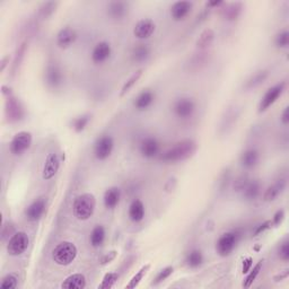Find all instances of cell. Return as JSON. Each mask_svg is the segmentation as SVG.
<instances>
[{
  "instance_id": "cell-1",
  "label": "cell",
  "mask_w": 289,
  "mask_h": 289,
  "mask_svg": "<svg viewBox=\"0 0 289 289\" xmlns=\"http://www.w3.org/2000/svg\"><path fill=\"white\" fill-rule=\"evenodd\" d=\"M197 150V144L195 140L185 139L178 141L171 148L159 155V159L165 163L182 162L194 156Z\"/></svg>"
},
{
  "instance_id": "cell-2",
  "label": "cell",
  "mask_w": 289,
  "mask_h": 289,
  "mask_svg": "<svg viewBox=\"0 0 289 289\" xmlns=\"http://www.w3.org/2000/svg\"><path fill=\"white\" fill-rule=\"evenodd\" d=\"M96 208V199L93 194L86 192L77 196L72 203V214L80 222L88 220L94 215Z\"/></svg>"
},
{
  "instance_id": "cell-3",
  "label": "cell",
  "mask_w": 289,
  "mask_h": 289,
  "mask_svg": "<svg viewBox=\"0 0 289 289\" xmlns=\"http://www.w3.org/2000/svg\"><path fill=\"white\" fill-rule=\"evenodd\" d=\"M77 254V246L71 242L63 241L54 246V249L52 250V260L58 265L66 267V265H69L75 261Z\"/></svg>"
},
{
  "instance_id": "cell-4",
  "label": "cell",
  "mask_w": 289,
  "mask_h": 289,
  "mask_svg": "<svg viewBox=\"0 0 289 289\" xmlns=\"http://www.w3.org/2000/svg\"><path fill=\"white\" fill-rule=\"evenodd\" d=\"M242 238V229L236 228L224 233L216 242V251L220 256H228L236 249Z\"/></svg>"
},
{
  "instance_id": "cell-5",
  "label": "cell",
  "mask_w": 289,
  "mask_h": 289,
  "mask_svg": "<svg viewBox=\"0 0 289 289\" xmlns=\"http://www.w3.org/2000/svg\"><path fill=\"white\" fill-rule=\"evenodd\" d=\"M30 237L25 232H16L7 243V253L11 256H20L29 249Z\"/></svg>"
},
{
  "instance_id": "cell-6",
  "label": "cell",
  "mask_w": 289,
  "mask_h": 289,
  "mask_svg": "<svg viewBox=\"0 0 289 289\" xmlns=\"http://www.w3.org/2000/svg\"><path fill=\"white\" fill-rule=\"evenodd\" d=\"M33 141V136L30 131H20L13 137L9 144V150L14 156H21L29 150Z\"/></svg>"
},
{
  "instance_id": "cell-7",
  "label": "cell",
  "mask_w": 289,
  "mask_h": 289,
  "mask_svg": "<svg viewBox=\"0 0 289 289\" xmlns=\"http://www.w3.org/2000/svg\"><path fill=\"white\" fill-rule=\"evenodd\" d=\"M113 150L114 139L110 135H103L99 137L93 147L94 157L98 160H107L112 155Z\"/></svg>"
},
{
  "instance_id": "cell-8",
  "label": "cell",
  "mask_w": 289,
  "mask_h": 289,
  "mask_svg": "<svg viewBox=\"0 0 289 289\" xmlns=\"http://www.w3.org/2000/svg\"><path fill=\"white\" fill-rule=\"evenodd\" d=\"M5 112H6V118L8 122L11 123L21 122L25 117L24 108H23L22 103L13 94L7 96Z\"/></svg>"
},
{
  "instance_id": "cell-9",
  "label": "cell",
  "mask_w": 289,
  "mask_h": 289,
  "mask_svg": "<svg viewBox=\"0 0 289 289\" xmlns=\"http://www.w3.org/2000/svg\"><path fill=\"white\" fill-rule=\"evenodd\" d=\"M286 81H281L279 84L274 85L265 91L263 98L261 99V102L259 104V112H264L267 110L277 102L278 99L282 95L283 91L286 89Z\"/></svg>"
},
{
  "instance_id": "cell-10",
  "label": "cell",
  "mask_w": 289,
  "mask_h": 289,
  "mask_svg": "<svg viewBox=\"0 0 289 289\" xmlns=\"http://www.w3.org/2000/svg\"><path fill=\"white\" fill-rule=\"evenodd\" d=\"M196 109H197L196 102L190 98H181L176 100L173 104L174 114H175L177 118L183 119V120H185V119H189L194 116Z\"/></svg>"
},
{
  "instance_id": "cell-11",
  "label": "cell",
  "mask_w": 289,
  "mask_h": 289,
  "mask_svg": "<svg viewBox=\"0 0 289 289\" xmlns=\"http://www.w3.org/2000/svg\"><path fill=\"white\" fill-rule=\"evenodd\" d=\"M140 155L144 158L153 159L160 155V143L155 137H146L139 144Z\"/></svg>"
},
{
  "instance_id": "cell-12",
  "label": "cell",
  "mask_w": 289,
  "mask_h": 289,
  "mask_svg": "<svg viewBox=\"0 0 289 289\" xmlns=\"http://www.w3.org/2000/svg\"><path fill=\"white\" fill-rule=\"evenodd\" d=\"M44 80L49 88L57 89L63 84V73L56 63H50L44 72Z\"/></svg>"
},
{
  "instance_id": "cell-13",
  "label": "cell",
  "mask_w": 289,
  "mask_h": 289,
  "mask_svg": "<svg viewBox=\"0 0 289 289\" xmlns=\"http://www.w3.org/2000/svg\"><path fill=\"white\" fill-rule=\"evenodd\" d=\"M61 159L60 156L57 153H50L44 160V165L42 168V178L44 181H49L57 175L60 168Z\"/></svg>"
},
{
  "instance_id": "cell-14",
  "label": "cell",
  "mask_w": 289,
  "mask_h": 289,
  "mask_svg": "<svg viewBox=\"0 0 289 289\" xmlns=\"http://www.w3.org/2000/svg\"><path fill=\"white\" fill-rule=\"evenodd\" d=\"M45 208H47V198L40 197V198L35 199L25 210L26 219L32 223L38 222V220L43 217Z\"/></svg>"
},
{
  "instance_id": "cell-15",
  "label": "cell",
  "mask_w": 289,
  "mask_h": 289,
  "mask_svg": "<svg viewBox=\"0 0 289 289\" xmlns=\"http://www.w3.org/2000/svg\"><path fill=\"white\" fill-rule=\"evenodd\" d=\"M112 56V47L107 41H102L95 44V47L91 50V61L95 65H102L107 62Z\"/></svg>"
},
{
  "instance_id": "cell-16",
  "label": "cell",
  "mask_w": 289,
  "mask_h": 289,
  "mask_svg": "<svg viewBox=\"0 0 289 289\" xmlns=\"http://www.w3.org/2000/svg\"><path fill=\"white\" fill-rule=\"evenodd\" d=\"M156 31V24L150 18H143L136 23L134 27V35L139 40H147L153 36Z\"/></svg>"
},
{
  "instance_id": "cell-17",
  "label": "cell",
  "mask_w": 289,
  "mask_h": 289,
  "mask_svg": "<svg viewBox=\"0 0 289 289\" xmlns=\"http://www.w3.org/2000/svg\"><path fill=\"white\" fill-rule=\"evenodd\" d=\"M192 9H194V4L191 2L182 0V2L174 3L171 6V9H169V13H171V17L173 18V21L182 22L186 20L187 16L191 14Z\"/></svg>"
},
{
  "instance_id": "cell-18",
  "label": "cell",
  "mask_w": 289,
  "mask_h": 289,
  "mask_svg": "<svg viewBox=\"0 0 289 289\" xmlns=\"http://www.w3.org/2000/svg\"><path fill=\"white\" fill-rule=\"evenodd\" d=\"M107 13L109 17L114 21H121L129 13V4L121 0H114L110 2L107 6Z\"/></svg>"
},
{
  "instance_id": "cell-19",
  "label": "cell",
  "mask_w": 289,
  "mask_h": 289,
  "mask_svg": "<svg viewBox=\"0 0 289 289\" xmlns=\"http://www.w3.org/2000/svg\"><path fill=\"white\" fill-rule=\"evenodd\" d=\"M77 32L70 26L62 27L57 34V45L60 49H67L76 42Z\"/></svg>"
},
{
  "instance_id": "cell-20",
  "label": "cell",
  "mask_w": 289,
  "mask_h": 289,
  "mask_svg": "<svg viewBox=\"0 0 289 289\" xmlns=\"http://www.w3.org/2000/svg\"><path fill=\"white\" fill-rule=\"evenodd\" d=\"M121 189L118 186H111L104 192L103 196V204L104 207L107 209L112 210L118 207V205L120 204L121 200Z\"/></svg>"
},
{
  "instance_id": "cell-21",
  "label": "cell",
  "mask_w": 289,
  "mask_h": 289,
  "mask_svg": "<svg viewBox=\"0 0 289 289\" xmlns=\"http://www.w3.org/2000/svg\"><path fill=\"white\" fill-rule=\"evenodd\" d=\"M155 98L156 96L153 90L150 89L143 90L138 96H137L134 102L136 110H138V111H146V110H148L151 105L154 104Z\"/></svg>"
},
{
  "instance_id": "cell-22",
  "label": "cell",
  "mask_w": 289,
  "mask_h": 289,
  "mask_svg": "<svg viewBox=\"0 0 289 289\" xmlns=\"http://www.w3.org/2000/svg\"><path fill=\"white\" fill-rule=\"evenodd\" d=\"M146 209L145 205L143 204V201L139 199H135L129 206V209H128V216L129 219L134 223H140L143 222L145 218Z\"/></svg>"
},
{
  "instance_id": "cell-23",
  "label": "cell",
  "mask_w": 289,
  "mask_h": 289,
  "mask_svg": "<svg viewBox=\"0 0 289 289\" xmlns=\"http://www.w3.org/2000/svg\"><path fill=\"white\" fill-rule=\"evenodd\" d=\"M224 9H222V16L224 20L228 22H234L238 20V17L241 16L243 12V4L242 3H231V4H225Z\"/></svg>"
},
{
  "instance_id": "cell-24",
  "label": "cell",
  "mask_w": 289,
  "mask_h": 289,
  "mask_svg": "<svg viewBox=\"0 0 289 289\" xmlns=\"http://www.w3.org/2000/svg\"><path fill=\"white\" fill-rule=\"evenodd\" d=\"M260 154L259 151L254 148H249L244 150L240 157V163L244 168L251 169L255 167L259 164Z\"/></svg>"
},
{
  "instance_id": "cell-25",
  "label": "cell",
  "mask_w": 289,
  "mask_h": 289,
  "mask_svg": "<svg viewBox=\"0 0 289 289\" xmlns=\"http://www.w3.org/2000/svg\"><path fill=\"white\" fill-rule=\"evenodd\" d=\"M287 182L285 178H280L276 183H273L271 186H269L263 194V200L265 203H270V201L276 200L279 196H280L283 190L286 189Z\"/></svg>"
},
{
  "instance_id": "cell-26",
  "label": "cell",
  "mask_w": 289,
  "mask_h": 289,
  "mask_svg": "<svg viewBox=\"0 0 289 289\" xmlns=\"http://www.w3.org/2000/svg\"><path fill=\"white\" fill-rule=\"evenodd\" d=\"M241 194L247 201H254L261 195V183L258 180H249L243 187Z\"/></svg>"
},
{
  "instance_id": "cell-27",
  "label": "cell",
  "mask_w": 289,
  "mask_h": 289,
  "mask_svg": "<svg viewBox=\"0 0 289 289\" xmlns=\"http://www.w3.org/2000/svg\"><path fill=\"white\" fill-rule=\"evenodd\" d=\"M107 238V231H105L104 226L102 225H96V226L91 229L90 236H89V243L94 249H99L102 246Z\"/></svg>"
},
{
  "instance_id": "cell-28",
  "label": "cell",
  "mask_w": 289,
  "mask_h": 289,
  "mask_svg": "<svg viewBox=\"0 0 289 289\" xmlns=\"http://www.w3.org/2000/svg\"><path fill=\"white\" fill-rule=\"evenodd\" d=\"M65 289H82L86 287V277L82 273H73L65 279L61 285Z\"/></svg>"
},
{
  "instance_id": "cell-29",
  "label": "cell",
  "mask_w": 289,
  "mask_h": 289,
  "mask_svg": "<svg viewBox=\"0 0 289 289\" xmlns=\"http://www.w3.org/2000/svg\"><path fill=\"white\" fill-rule=\"evenodd\" d=\"M151 50L147 44H138L132 49L131 52V59L132 61H135L137 63H143L147 61L150 57Z\"/></svg>"
},
{
  "instance_id": "cell-30",
  "label": "cell",
  "mask_w": 289,
  "mask_h": 289,
  "mask_svg": "<svg viewBox=\"0 0 289 289\" xmlns=\"http://www.w3.org/2000/svg\"><path fill=\"white\" fill-rule=\"evenodd\" d=\"M215 39V32L212 29H206L203 33L200 34L198 41H197V48L199 50H204L210 47V44L213 43V41Z\"/></svg>"
},
{
  "instance_id": "cell-31",
  "label": "cell",
  "mask_w": 289,
  "mask_h": 289,
  "mask_svg": "<svg viewBox=\"0 0 289 289\" xmlns=\"http://www.w3.org/2000/svg\"><path fill=\"white\" fill-rule=\"evenodd\" d=\"M59 6L58 2H45L41 5L39 8V17L41 20H49L54 13H56L57 8Z\"/></svg>"
},
{
  "instance_id": "cell-32",
  "label": "cell",
  "mask_w": 289,
  "mask_h": 289,
  "mask_svg": "<svg viewBox=\"0 0 289 289\" xmlns=\"http://www.w3.org/2000/svg\"><path fill=\"white\" fill-rule=\"evenodd\" d=\"M204 262V254L200 250H192L185 258V263L187 267L192 269L199 268Z\"/></svg>"
},
{
  "instance_id": "cell-33",
  "label": "cell",
  "mask_w": 289,
  "mask_h": 289,
  "mask_svg": "<svg viewBox=\"0 0 289 289\" xmlns=\"http://www.w3.org/2000/svg\"><path fill=\"white\" fill-rule=\"evenodd\" d=\"M262 265H263V260H260L253 268H251L250 271L247 272V276L245 277L244 281H243V285H242L243 287L250 288L252 286V283L254 282L256 277L259 276L261 269H262Z\"/></svg>"
},
{
  "instance_id": "cell-34",
  "label": "cell",
  "mask_w": 289,
  "mask_h": 289,
  "mask_svg": "<svg viewBox=\"0 0 289 289\" xmlns=\"http://www.w3.org/2000/svg\"><path fill=\"white\" fill-rule=\"evenodd\" d=\"M208 54L207 52H200V53H197L196 56L191 59L190 62H189V66L192 70H200L201 68L204 66H206L209 61L208 59Z\"/></svg>"
},
{
  "instance_id": "cell-35",
  "label": "cell",
  "mask_w": 289,
  "mask_h": 289,
  "mask_svg": "<svg viewBox=\"0 0 289 289\" xmlns=\"http://www.w3.org/2000/svg\"><path fill=\"white\" fill-rule=\"evenodd\" d=\"M269 76V71L268 70H260L258 72H255L253 76H252L249 80L246 82V88L247 89H251V88H254V87L259 86L262 84V82L267 79Z\"/></svg>"
},
{
  "instance_id": "cell-36",
  "label": "cell",
  "mask_w": 289,
  "mask_h": 289,
  "mask_svg": "<svg viewBox=\"0 0 289 289\" xmlns=\"http://www.w3.org/2000/svg\"><path fill=\"white\" fill-rule=\"evenodd\" d=\"M89 121H90L89 114H82V116L73 119L71 121V128L76 132H81L86 129Z\"/></svg>"
},
{
  "instance_id": "cell-37",
  "label": "cell",
  "mask_w": 289,
  "mask_h": 289,
  "mask_svg": "<svg viewBox=\"0 0 289 289\" xmlns=\"http://www.w3.org/2000/svg\"><path fill=\"white\" fill-rule=\"evenodd\" d=\"M149 269H150V264H145L144 267H141V269L139 270V271L137 272L135 276L131 278L130 282L127 285V288L128 289H132V288H136L137 286H138L139 283H140V281L143 280L144 277L146 276V273L149 271Z\"/></svg>"
},
{
  "instance_id": "cell-38",
  "label": "cell",
  "mask_w": 289,
  "mask_h": 289,
  "mask_svg": "<svg viewBox=\"0 0 289 289\" xmlns=\"http://www.w3.org/2000/svg\"><path fill=\"white\" fill-rule=\"evenodd\" d=\"M0 287L5 289H15L18 287V276L16 273L11 272L7 273L2 279V282H0Z\"/></svg>"
},
{
  "instance_id": "cell-39",
  "label": "cell",
  "mask_w": 289,
  "mask_h": 289,
  "mask_svg": "<svg viewBox=\"0 0 289 289\" xmlns=\"http://www.w3.org/2000/svg\"><path fill=\"white\" fill-rule=\"evenodd\" d=\"M143 69H139V70H137L134 75H132L129 79L127 80V82L125 85H123L122 87V89H121V93H120V96L122 98V96H125L128 91H129L132 87H134L136 84H137V81H138L140 79V77L141 75H143Z\"/></svg>"
},
{
  "instance_id": "cell-40",
  "label": "cell",
  "mask_w": 289,
  "mask_h": 289,
  "mask_svg": "<svg viewBox=\"0 0 289 289\" xmlns=\"http://www.w3.org/2000/svg\"><path fill=\"white\" fill-rule=\"evenodd\" d=\"M26 42H23L20 47H18L16 54H15V59H14V63H13V67H12V72L15 73L17 68H20V66L22 65V61L23 59H24L25 56V52H26Z\"/></svg>"
},
{
  "instance_id": "cell-41",
  "label": "cell",
  "mask_w": 289,
  "mask_h": 289,
  "mask_svg": "<svg viewBox=\"0 0 289 289\" xmlns=\"http://www.w3.org/2000/svg\"><path fill=\"white\" fill-rule=\"evenodd\" d=\"M119 279V273L118 272H108L105 274L102 282L99 286L100 289H110L116 285Z\"/></svg>"
},
{
  "instance_id": "cell-42",
  "label": "cell",
  "mask_w": 289,
  "mask_h": 289,
  "mask_svg": "<svg viewBox=\"0 0 289 289\" xmlns=\"http://www.w3.org/2000/svg\"><path fill=\"white\" fill-rule=\"evenodd\" d=\"M274 44L278 49H287L289 45V32L287 30L279 32L274 38Z\"/></svg>"
},
{
  "instance_id": "cell-43",
  "label": "cell",
  "mask_w": 289,
  "mask_h": 289,
  "mask_svg": "<svg viewBox=\"0 0 289 289\" xmlns=\"http://www.w3.org/2000/svg\"><path fill=\"white\" fill-rule=\"evenodd\" d=\"M173 272H174V268L172 267V265H168V267L162 269L157 274H156V277L153 281V285H158V283L166 280V279L171 276Z\"/></svg>"
},
{
  "instance_id": "cell-44",
  "label": "cell",
  "mask_w": 289,
  "mask_h": 289,
  "mask_svg": "<svg viewBox=\"0 0 289 289\" xmlns=\"http://www.w3.org/2000/svg\"><path fill=\"white\" fill-rule=\"evenodd\" d=\"M278 255H279V258L283 261V262H288L289 261V241L288 240L283 241L281 243V245L279 246Z\"/></svg>"
},
{
  "instance_id": "cell-45",
  "label": "cell",
  "mask_w": 289,
  "mask_h": 289,
  "mask_svg": "<svg viewBox=\"0 0 289 289\" xmlns=\"http://www.w3.org/2000/svg\"><path fill=\"white\" fill-rule=\"evenodd\" d=\"M15 228H14L13 225L11 224H4L3 229H2V240L5 242L6 240H9L14 234H15Z\"/></svg>"
},
{
  "instance_id": "cell-46",
  "label": "cell",
  "mask_w": 289,
  "mask_h": 289,
  "mask_svg": "<svg viewBox=\"0 0 289 289\" xmlns=\"http://www.w3.org/2000/svg\"><path fill=\"white\" fill-rule=\"evenodd\" d=\"M117 255H118V252H117V251H110V252H108V253H105V254L102 256V258L100 259V263L102 264V265H105V264H108V263H111L113 260H116Z\"/></svg>"
},
{
  "instance_id": "cell-47",
  "label": "cell",
  "mask_w": 289,
  "mask_h": 289,
  "mask_svg": "<svg viewBox=\"0 0 289 289\" xmlns=\"http://www.w3.org/2000/svg\"><path fill=\"white\" fill-rule=\"evenodd\" d=\"M271 226H272V222H271V220H265L264 223L259 225V226L255 228V231H254V233H253V236L260 235L261 233L265 232V231H267V229H269Z\"/></svg>"
},
{
  "instance_id": "cell-48",
  "label": "cell",
  "mask_w": 289,
  "mask_h": 289,
  "mask_svg": "<svg viewBox=\"0 0 289 289\" xmlns=\"http://www.w3.org/2000/svg\"><path fill=\"white\" fill-rule=\"evenodd\" d=\"M285 219V210H278V212L273 215L272 217V225L273 226H278V225H280L282 223V220Z\"/></svg>"
},
{
  "instance_id": "cell-49",
  "label": "cell",
  "mask_w": 289,
  "mask_h": 289,
  "mask_svg": "<svg viewBox=\"0 0 289 289\" xmlns=\"http://www.w3.org/2000/svg\"><path fill=\"white\" fill-rule=\"evenodd\" d=\"M252 267H253V259L252 258L244 259V261H243V265H242V272L247 273L250 271Z\"/></svg>"
},
{
  "instance_id": "cell-50",
  "label": "cell",
  "mask_w": 289,
  "mask_h": 289,
  "mask_svg": "<svg viewBox=\"0 0 289 289\" xmlns=\"http://www.w3.org/2000/svg\"><path fill=\"white\" fill-rule=\"evenodd\" d=\"M280 120H281V123L283 126L289 125V107H286L285 109H283V111L281 113V117H280Z\"/></svg>"
},
{
  "instance_id": "cell-51",
  "label": "cell",
  "mask_w": 289,
  "mask_h": 289,
  "mask_svg": "<svg viewBox=\"0 0 289 289\" xmlns=\"http://www.w3.org/2000/svg\"><path fill=\"white\" fill-rule=\"evenodd\" d=\"M288 276H289V270H288V269H286L285 271H283V272L277 274V276H274V278H273V279H274V281L278 282V281H282V280H285V279H287V278H288Z\"/></svg>"
},
{
  "instance_id": "cell-52",
  "label": "cell",
  "mask_w": 289,
  "mask_h": 289,
  "mask_svg": "<svg viewBox=\"0 0 289 289\" xmlns=\"http://www.w3.org/2000/svg\"><path fill=\"white\" fill-rule=\"evenodd\" d=\"M224 2H222V0H213V2H208L207 4V7L208 8H219V7H222L224 6Z\"/></svg>"
},
{
  "instance_id": "cell-53",
  "label": "cell",
  "mask_w": 289,
  "mask_h": 289,
  "mask_svg": "<svg viewBox=\"0 0 289 289\" xmlns=\"http://www.w3.org/2000/svg\"><path fill=\"white\" fill-rule=\"evenodd\" d=\"M8 63H9V57L8 56L3 57L2 61H0V71L3 72L5 70V68L8 66Z\"/></svg>"
}]
</instances>
